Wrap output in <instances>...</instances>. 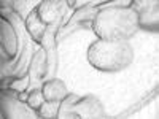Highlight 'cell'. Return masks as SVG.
Returning <instances> with one entry per match:
<instances>
[{"instance_id": "cell-4", "label": "cell", "mask_w": 159, "mask_h": 119, "mask_svg": "<svg viewBox=\"0 0 159 119\" xmlns=\"http://www.w3.org/2000/svg\"><path fill=\"white\" fill-rule=\"evenodd\" d=\"M108 5H110V2H88L84 7L75 10L73 15L70 16V19L67 21V24L59 30V33L56 37V42L57 43L62 42L67 35H70L80 29H92V22H94L100 8L108 7Z\"/></svg>"}, {"instance_id": "cell-11", "label": "cell", "mask_w": 159, "mask_h": 119, "mask_svg": "<svg viewBox=\"0 0 159 119\" xmlns=\"http://www.w3.org/2000/svg\"><path fill=\"white\" fill-rule=\"evenodd\" d=\"M59 107H61V102L46 100V102L42 105V108L37 111V116H38L40 119H57Z\"/></svg>"}, {"instance_id": "cell-2", "label": "cell", "mask_w": 159, "mask_h": 119, "mask_svg": "<svg viewBox=\"0 0 159 119\" xmlns=\"http://www.w3.org/2000/svg\"><path fill=\"white\" fill-rule=\"evenodd\" d=\"M88 60L94 68L105 73L121 72L134 60V49L129 42L97 40L88 48Z\"/></svg>"}, {"instance_id": "cell-1", "label": "cell", "mask_w": 159, "mask_h": 119, "mask_svg": "<svg viewBox=\"0 0 159 119\" xmlns=\"http://www.w3.org/2000/svg\"><path fill=\"white\" fill-rule=\"evenodd\" d=\"M92 30L105 42H129L139 29V21L135 11L129 5H119L118 2H110L108 7L100 8L92 22Z\"/></svg>"}, {"instance_id": "cell-12", "label": "cell", "mask_w": 159, "mask_h": 119, "mask_svg": "<svg viewBox=\"0 0 159 119\" xmlns=\"http://www.w3.org/2000/svg\"><path fill=\"white\" fill-rule=\"evenodd\" d=\"M46 102L45 95H43V90L42 87H35L32 90H29V99H27V105L37 113L40 108H42V105Z\"/></svg>"}, {"instance_id": "cell-10", "label": "cell", "mask_w": 159, "mask_h": 119, "mask_svg": "<svg viewBox=\"0 0 159 119\" xmlns=\"http://www.w3.org/2000/svg\"><path fill=\"white\" fill-rule=\"evenodd\" d=\"M42 90H43L45 99L51 102H62L69 94L67 86L59 78H51L48 81H45L42 86Z\"/></svg>"}, {"instance_id": "cell-9", "label": "cell", "mask_w": 159, "mask_h": 119, "mask_svg": "<svg viewBox=\"0 0 159 119\" xmlns=\"http://www.w3.org/2000/svg\"><path fill=\"white\" fill-rule=\"evenodd\" d=\"M0 107H2V117H8V119H32V117H38L37 113L29 107V105L21 102L18 97H11V95H3L2 94Z\"/></svg>"}, {"instance_id": "cell-3", "label": "cell", "mask_w": 159, "mask_h": 119, "mask_svg": "<svg viewBox=\"0 0 159 119\" xmlns=\"http://www.w3.org/2000/svg\"><path fill=\"white\" fill-rule=\"evenodd\" d=\"M107 117L102 102L92 94L80 97L69 92L61 102L57 119H103Z\"/></svg>"}, {"instance_id": "cell-5", "label": "cell", "mask_w": 159, "mask_h": 119, "mask_svg": "<svg viewBox=\"0 0 159 119\" xmlns=\"http://www.w3.org/2000/svg\"><path fill=\"white\" fill-rule=\"evenodd\" d=\"M35 11L45 24L56 27L57 30H61L73 15V10L69 7L67 0H43L37 3Z\"/></svg>"}, {"instance_id": "cell-8", "label": "cell", "mask_w": 159, "mask_h": 119, "mask_svg": "<svg viewBox=\"0 0 159 119\" xmlns=\"http://www.w3.org/2000/svg\"><path fill=\"white\" fill-rule=\"evenodd\" d=\"M49 79V62L45 48H37L29 68V90L42 87L45 81Z\"/></svg>"}, {"instance_id": "cell-7", "label": "cell", "mask_w": 159, "mask_h": 119, "mask_svg": "<svg viewBox=\"0 0 159 119\" xmlns=\"http://www.w3.org/2000/svg\"><path fill=\"white\" fill-rule=\"evenodd\" d=\"M129 8L135 11L139 29L156 32L159 30V2L157 0H132Z\"/></svg>"}, {"instance_id": "cell-6", "label": "cell", "mask_w": 159, "mask_h": 119, "mask_svg": "<svg viewBox=\"0 0 159 119\" xmlns=\"http://www.w3.org/2000/svg\"><path fill=\"white\" fill-rule=\"evenodd\" d=\"M25 30H27L29 37L32 38V42L37 43L40 48H45V49L57 48L56 37H57L59 30L56 27H51V25L45 24L38 18L35 8H32L27 19H25Z\"/></svg>"}]
</instances>
